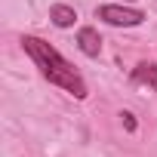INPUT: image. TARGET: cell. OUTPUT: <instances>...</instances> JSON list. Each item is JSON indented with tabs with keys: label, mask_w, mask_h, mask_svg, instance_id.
Wrapping results in <instances>:
<instances>
[{
	"label": "cell",
	"mask_w": 157,
	"mask_h": 157,
	"mask_svg": "<svg viewBox=\"0 0 157 157\" xmlns=\"http://www.w3.org/2000/svg\"><path fill=\"white\" fill-rule=\"evenodd\" d=\"M96 16H99L102 22H108V25H117V28H136V25L145 22V13H139V10H126V6H114V3L99 6Z\"/></svg>",
	"instance_id": "2"
},
{
	"label": "cell",
	"mask_w": 157,
	"mask_h": 157,
	"mask_svg": "<svg viewBox=\"0 0 157 157\" xmlns=\"http://www.w3.org/2000/svg\"><path fill=\"white\" fill-rule=\"evenodd\" d=\"M77 46H80L83 56H99L102 52V37L96 28H80V34H77Z\"/></svg>",
	"instance_id": "3"
},
{
	"label": "cell",
	"mask_w": 157,
	"mask_h": 157,
	"mask_svg": "<svg viewBox=\"0 0 157 157\" xmlns=\"http://www.w3.org/2000/svg\"><path fill=\"white\" fill-rule=\"evenodd\" d=\"M22 46H25V52L34 59V65L40 68V74L46 77L49 83L68 90L74 99H83V96H86V83H83V77L71 68V62H65V59L59 56L56 46L43 43L40 37H22Z\"/></svg>",
	"instance_id": "1"
},
{
	"label": "cell",
	"mask_w": 157,
	"mask_h": 157,
	"mask_svg": "<svg viewBox=\"0 0 157 157\" xmlns=\"http://www.w3.org/2000/svg\"><path fill=\"white\" fill-rule=\"evenodd\" d=\"M120 117H123V126H126V129H129V132H132V129H136V117H132V114H129V111H123V114H120Z\"/></svg>",
	"instance_id": "6"
},
{
	"label": "cell",
	"mask_w": 157,
	"mask_h": 157,
	"mask_svg": "<svg viewBox=\"0 0 157 157\" xmlns=\"http://www.w3.org/2000/svg\"><path fill=\"white\" fill-rule=\"evenodd\" d=\"M49 19H52L59 28H71V25L77 22V13H74L71 6H65V3H56V6L49 10Z\"/></svg>",
	"instance_id": "4"
},
{
	"label": "cell",
	"mask_w": 157,
	"mask_h": 157,
	"mask_svg": "<svg viewBox=\"0 0 157 157\" xmlns=\"http://www.w3.org/2000/svg\"><path fill=\"white\" fill-rule=\"evenodd\" d=\"M132 80H136V83H148L151 90H157V62L139 65V68L132 71Z\"/></svg>",
	"instance_id": "5"
}]
</instances>
